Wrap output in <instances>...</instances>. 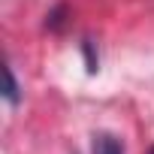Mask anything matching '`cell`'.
I'll use <instances>...</instances> for the list:
<instances>
[{
    "instance_id": "cell-1",
    "label": "cell",
    "mask_w": 154,
    "mask_h": 154,
    "mask_svg": "<svg viewBox=\"0 0 154 154\" xmlns=\"http://www.w3.org/2000/svg\"><path fill=\"white\" fill-rule=\"evenodd\" d=\"M91 154H124V142L115 133H97L91 142Z\"/></svg>"
},
{
    "instance_id": "cell-2",
    "label": "cell",
    "mask_w": 154,
    "mask_h": 154,
    "mask_svg": "<svg viewBox=\"0 0 154 154\" xmlns=\"http://www.w3.org/2000/svg\"><path fill=\"white\" fill-rule=\"evenodd\" d=\"M6 72V91H3V97H6V103H18V82H15V72H12V66H6L3 69Z\"/></svg>"
},
{
    "instance_id": "cell-3",
    "label": "cell",
    "mask_w": 154,
    "mask_h": 154,
    "mask_svg": "<svg viewBox=\"0 0 154 154\" xmlns=\"http://www.w3.org/2000/svg\"><path fill=\"white\" fill-rule=\"evenodd\" d=\"M82 51H85V63H88V72L94 75V72L100 69V57H97V51H94V42H91V39H85V42H82Z\"/></svg>"
},
{
    "instance_id": "cell-4",
    "label": "cell",
    "mask_w": 154,
    "mask_h": 154,
    "mask_svg": "<svg viewBox=\"0 0 154 154\" xmlns=\"http://www.w3.org/2000/svg\"><path fill=\"white\" fill-rule=\"evenodd\" d=\"M63 15H66V6H63V3L54 6V9L48 12V18H45V27H48V30H60V27H63Z\"/></svg>"
},
{
    "instance_id": "cell-5",
    "label": "cell",
    "mask_w": 154,
    "mask_h": 154,
    "mask_svg": "<svg viewBox=\"0 0 154 154\" xmlns=\"http://www.w3.org/2000/svg\"><path fill=\"white\" fill-rule=\"evenodd\" d=\"M151 154H154V148H151Z\"/></svg>"
}]
</instances>
